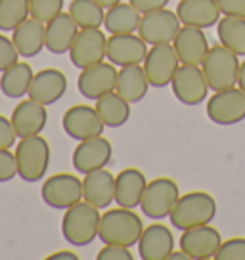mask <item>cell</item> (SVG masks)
<instances>
[{"mask_svg": "<svg viewBox=\"0 0 245 260\" xmlns=\"http://www.w3.org/2000/svg\"><path fill=\"white\" fill-rule=\"evenodd\" d=\"M42 201L52 209H69L82 201V180L75 174L59 172L50 176L41 189Z\"/></svg>", "mask_w": 245, "mask_h": 260, "instance_id": "cell-11", "label": "cell"}, {"mask_svg": "<svg viewBox=\"0 0 245 260\" xmlns=\"http://www.w3.org/2000/svg\"><path fill=\"white\" fill-rule=\"evenodd\" d=\"M98 260H132L131 247L125 245H106L102 251L98 252Z\"/></svg>", "mask_w": 245, "mask_h": 260, "instance_id": "cell-39", "label": "cell"}, {"mask_svg": "<svg viewBox=\"0 0 245 260\" xmlns=\"http://www.w3.org/2000/svg\"><path fill=\"white\" fill-rule=\"evenodd\" d=\"M29 4L31 17L44 25L64 12V0H29Z\"/></svg>", "mask_w": 245, "mask_h": 260, "instance_id": "cell-34", "label": "cell"}, {"mask_svg": "<svg viewBox=\"0 0 245 260\" xmlns=\"http://www.w3.org/2000/svg\"><path fill=\"white\" fill-rule=\"evenodd\" d=\"M117 69L115 65L109 61H100L96 65H90L86 69H81L79 79H77V88L84 98L88 100H98V98L106 96L109 92H113L117 86Z\"/></svg>", "mask_w": 245, "mask_h": 260, "instance_id": "cell-14", "label": "cell"}, {"mask_svg": "<svg viewBox=\"0 0 245 260\" xmlns=\"http://www.w3.org/2000/svg\"><path fill=\"white\" fill-rule=\"evenodd\" d=\"M31 16L29 0H0V31H14Z\"/></svg>", "mask_w": 245, "mask_h": 260, "instance_id": "cell-33", "label": "cell"}, {"mask_svg": "<svg viewBox=\"0 0 245 260\" xmlns=\"http://www.w3.org/2000/svg\"><path fill=\"white\" fill-rule=\"evenodd\" d=\"M12 41L16 44L19 56H39L42 48H46V25L33 17H27L23 23H19L12 31Z\"/></svg>", "mask_w": 245, "mask_h": 260, "instance_id": "cell-25", "label": "cell"}, {"mask_svg": "<svg viewBox=\"0 0 245 260\" xmlns=\"http://www.w3.org/2000/svg\"><path fill=\"white\" fill-rule=\"evenodd\" d=\"M144 232V222L134 209H109L100 218L98 237L104 245H125L132 247L140 241Z\"/></svg>", "mask_w": 245, "mask_h": 260, "instance_id": "cell-1", "label": "cell"}, {"mask_svg": "<svg viewBox=\"0 0 245 260\" xmlns=\"http://www.w3.org/2000/svg\"><path fill=\"white\" fill-rule=\"evenodd\" d=\"M174 251V236L165 224H149L144 228L138 241V254L142 260H169Z\"/></svg>", "mask_w": 245, "mask_h": 260, "instance_id": "cell-19", "label": "cell"}, {"mask_svg": "<svg viewBox=\"0 0 245 260\" xmlns=\"http://www.w3.org/2000/svg\"><path fill=\"white\" fill-rule=\"evenodd\" d=\"M48 260H79V256L71 251H59V252H54V254H50Z\"/></svg>", "mask_w": 245, "mask_h": 260, "instance_id": "cell-42", "label": "cell"}, {"mask_svg": "<svg viewBox=\"0 0 245 260\" xmlns=\"http://www.w3.org/2000/svg\"><path fill=\"white\" fill-rule=\"evenodd\" d=\"M62 126H64V132L67 136L77 140V142L94 138V136H102L104 128H106V124L100 119L96 107L84 106V104L69 107L64 113Z\"/></svg>", "mask_w": 245, "mask_h": 260, "instance_id": "cell-13", "label": "cell"}, {"mask_svg": "<svg viewBox=\"0 0 245 260\" xmlns=\"http://www.w3.org/2000/svg\"><path fill=\"white\" fill-rule=\"evenodd\" d=\"M134 8L138 10L140 14H149V12H156V10L167 8L169 0H129Z\"/></svg>", "mask_w": 245, "mask_h": 260, "instance_id": "cell-41", "label": "cell"}, {"mask_svg": "<svg viewBox=\"0 0 245 260\" xmlns=\"http://www.w3.org/2000/svg\"><path fill=\"white\" fill-rule=\"evenodd\" d=\"M113 155L111 142L104 136L82 140L73 151V167L79 174H88L92 171L106 169Z\"/></svg>", "mask_w": 245, "mask_h": 260, "instance_id": "cell-16", "label": "cell"}, {"mask_svg": "<svg viewBox=\"0 0 245 260\" xmlns=\"http://www.w3.org/2000/svg\"><path fill=\"white\" fill-rule=\"evenodd\" d=\"M147 56V44L142 37L134 32L129 35H111L107 39V59L115 67L144 63Z\"/></svg>", "mask_w": 245, "mask_h": 260, "instance_id": "cell-17", "label": "cell"}, {"mask_svg": "<svg viewBox=\"0 0 245 260\" xmlns=\"http://www.w3.org/2000/svg\"><path fill=\"white\" fill-rule=\"evenodd\" d=\"M217 216V201L207 191H190L180 195L171 212V224L176 230L184 232L190 228L211 224Z\"/></svg>", "mask_w": 245, "mask_h": 260, "instance_id": "cell-3", "label": "cell"}, {"mask_svg": "<svg viewBox=\"0 0 245 260\" xmlns=\"http://www.w3.org/2000/svg\"><path fill=\"white\" fill-rule=\"evenodd\" d=\"M217 35L222 46L245 56V17L222 16L217 23Z\"/></svg>", "mask_w": 245, "mask_h": 260, "instance_id": "cell-31", "label": "cell"}, {"mask_svg": "<svg viewBox=\"0 0 245 260\" xmlns=\"http://www.w3.org/2000/svg\"><path fill=\"white\" fill-rule=\"evenodd\" d=\"M222 16L245 17V0H217Z\"/></svg>", "mask_w": 245, "mask_h": 260, "instance_id": "cell-40", "label": "cell"}, {"mask_svg": "<svg viewBox=\"0 0 245 260\" xmlns=\"http://www.w3.org/2000/svg\"><path fill=\"white\" fill-rule=\"evenodd\" d=\"M66 92L67 77L59 69L48 67V69H42L39 73H35L27 98H31L42 106H54L56 102H59L66 96Z\"/></svg>", "mask_w": 245, "mask_h": 260, "instance_id": "cell-18", "label": "cell"}, {"mask_svg": "<svg viewBox=\"0 0 245 260\" xmlns=\"http://www.w3.org/2000/svg\"><path fill=\"white\" fill-rule=\"evenodd\" d=\"M69 59L77 69H86L107 57V37L98 29H81L69 48Z\"/></svg>", "mask_w": 245, "mask_h": 260, "instance_id": "cell-12", "label": "cell"}, {"mask_svg": "<svg viewBox=\"0 0 245 260\" xmlns=\"http://www.w3.org/2000/svg\"><path fill=\"white\" fill-rule=\"evenodd\" d=\"M172 46L176 50V56H178L180 63L186 65H201L209 48H211L203 29L190 27V25H182L180 27L178 35L172 41Z\"/></svg>", "mask_w": 245, "mask_h": 260, "instance_id": "cell-20", "label": "cell"}, {"mask_svg": "<svg viewBox=\"0 0 245 260\" xmlns=\"http://www.w3.org/2000/svg\"><path fill=\"white\" fill-rule=\"evenodd\" d=\"M100 209L88 201H79L77 205L66 209L62 218V234L69 245L73 247H86L96 237L100 230Z\"/></svg>", "mask_w": 245, "mask_h": 260, "instance_id": "cell-2", "label": "cell"}, {"mask_svg": "<svg viewBox=\"0 0 245 260\" xmlns=\"http://www.w3.org/2000/svg\"><path fill=\"white\" fill-rule=\"evenodd\" d=\"M79 25L75 23L69 12H62L52 21L46 23V50L52 54H67L71 44H73L75 37L79 35Z\"/></svg>", "mask_w": 245, "mask_h": 260, "instance_id": "cell-26", "label": "cell"}, {"mask_svg": "<svg viewBox=\"0 0 245 260\" xmlns=\"http://www.w3.org/2000/svg\"><path fill=\"white\" fill-rule=\"evenodd\" d=\"M14 176H17L16 153L10 149H0V184L14 180Z\"/></svg>", "mask_w": 245, "mask_h": 260, "instance_id": "cell-37", "label": "cell"}, {"mask_svg": "<svg viewBox=\"0 0 245 260\" xmlns=\"http://www.w3.org/2000/svg\"><path fill=\"white\" fill-rule=\"evenodd\" d=\"M222 243V236L211 224L184 230L180 236V249L186 251L192 260H211L217 256V251Z\"/></svg>", "mask_w": 245, "mask_h": 260, "instance_id": "cell-15", "label": "cell"}, {"mask_svg": "<svg viewBox=\"0 0 245 260\" xmlns=\"http://www.w3.org/2000/svg\"><path fill=\"white\" fill-rule=\"evenodd\" d=\"M237 54L228 50L222 44H217L209 48L205 56L201 69L207 79V84L212 92L226 90L232 86H237V77H239V59Z\"/></svg>", "mask_w": 245, "mask_h": 260, "instance_id": "cell-5", "label": "cell"}, {"mask_svg": "<svg viewBox=\"0 0 245 260\" xmlns=\"http://www.w3.org/2000/svg\"><path fill=\"white\" fill-rule=\"evenodd\" d=\"M237 86L245 92V61H241L239 65V77H237Z\"/></svg>", "mask_w": 245, "mask_h": 260, "instance_id": "cell-44", "label": "cell"}, {"mask_svg": "<svg viewBox=\"0 0 245 260\" xmlns=\"http://www.w3.org/2000/svg\"><path fill=\"white\" fill-rule=\"evenodd\" d=\"M146 174L138 169H125L115 176V205L125 209H136L146 191Z\"/></svg>", "mask_w": 245, "mask_h": 260, "instance_id": "cell-23", "label": "cell"}, {"mask_svg": "<svg viewBox=\"0 0 245 260\" xmlns=\"http://www.w3.org/2000/svg\"><path fill=\"white\" fill-rule=\"evenodd\" d=\"M16 61H19V52H17L14 41L0 35V73L12 67Z\"/></svg>", "mask_w": 245, "mask_h": 260, "instance_id": "cell-36", "label": "cell"}, {"mask_svg": "<svg viewBox=\"0 0 245 260\" xmlns=\"http://www.w3.org/2000/svg\"><path fill=\"white\" fill-rule=\"evenodd\" d=\"M33 69L31 65L25 61H16V63L8 67L6 71H2L0 77V92L6 98L12 100H19L29 94V86L33 82Z\"/></svg>", "mask_w": 245, "mask_h": 260, "instance_id": "cell-28", "label": "cell"}, {"mask_svg": "<svg viewBox=\"0 0 245 260\" xmlns=\"http://www.w3.org/2000/svg\"><path fill=\"white\" fill-rule=\"evenodd\" d=\"M10 119L16 128L17 138H27V136H37L44 130L46 121H48V113H46V106L29 98L14 107Z\"/></svg>", "mask_w": 245, "mask_h": 260, "instance_id": "cell-21", "label": "cell"}, {"mask_svg": "<svg viewBox=\"0 0 245 260\" xmlns=\"http://www.w3.org/2000/svg\"><path fill=\"white\" fill-rule=\"evenodd\" d=\"M140 19H142V14L132 6L131 2L129 4L119 2L111 8H107L104 27L111 35H129V32L138 31Z\"/></svg>", "mask_w": 245, "mask_h": 260, "instance_id": "cell-30", "label": "cell"}, {"mask_svg": "<svg viewBox=\"0 0 245 260\" xmlns=\"http://www.w3.org/2000/svg\"><path fill=\"white\" fill-rule=\"evenodd\" d=\"M82 199L96 209H107L115 201V176L106 169L84 174Z\"/></svg>", "mask_w": 245, "mask_h": 260, "instance_id": "cell-24", "label": "cell"}, {"mask_svg": "<svg viewBox=\"0 0 245 260\" xmlns=\"http://www.w3.org/2000/svg\"><path fill=\"white\" fill-rule=\"evenodd\" d=\"M96 111L109 128H119L131 119V104L115 90L96 100Z\"/></svg>", "mask_w": 245, "mask_h": 260, "instance_id": "cell-29", "label": "cell"}, {"mask_svg": "<svg viewBox=\"0 0 245 260\" xmlns=\"http://www.w3.org/2000/svg\"><path fill=\"white\" fill-rule=\"evenodd\" d=\"M180 27H182V23L178 19V14L169 8H161L142 16L138 35L149 46L172 44L174 37L178 35Z\"/></svg>", "mask_w": 245, "mask_h": 260, "instance_id": "cell-8", "label": "cell"}, {"mask_svg": "<svg viewBox=\"0 0 245 260\" xmlns=\"http://www.w3.org/2000/svg\"><path fill=\"white\" fill-rule=\"evenodd\" d=\"M171 86L176 100L184 106H199V104H203L207 100L209 90H211L209 84H207L201 65L186 63H180Z\"/></svg>", "mask_w": 245, "mask_h": 260, "instance_id": "cell-10", "label": "cell"}, {"mask_svg": "<svg viewBox=\"0 0 245 260\" xmlns=\"http://www.w3.org/2000/svg\"><path fill=\"white\" fill-rule=\"evenodd\" d=\"M17 134L16 128L12 124V119L0 115V149H12V146L16 144Z\"/></svg>", "mask_w": 245, "mask_h": 260, "instance_id": "cell-38", "label": "cell"}, {"mask_svg": "<svg viewBox=\"0 0 245 260\" xmlns=\"http://www.w3.org/2000/svg\"><path fill=\"white\" fill-rule=\"evenodd\" d=\"M169 258H171V260H192V258H190L188 252L182 251V249H180V251H172Z\"/></svg>", "mask_w": 245, "mask_h": 260, "instance_id": "cell-43", "label": "cell"}, {"mask_svg": "<svg viewBox=\"0 0 245 260\" xmlns=\"http://www.w3.org/2000/svg\"><path fill=\"white\" fill-rule=\"evenodd\" d=\"M207 117L221 126L241 122L245 119V92L239 86L215 92L207 100Z\"/></svg>", "mask_w": 245, "mask_h": 260, "instance_id": "cell-7", "label": "cell"}, {"mask_svg": "<svg viewBox=\"0 0 245 260\" xmlns=\"http://www.w3.org/2000/svg\"><path fill=\"white\" fill-rule=\"evenodd\" d=\"M106 8H102L94 0H73L69 4V14L79 25V29H98L104 25Z\"/></svg>", "mask_w": 245, "mask_h": 260, "instance_id": "cell-32", "label": "cell"}, {"mask_svg": "<svg viewBox=\"0 0 245 260\" xmlns=\"http://www.w3.org/2000/svg\"><path fill=\"white\" fill-rule=\"evenodd\" d=\"M151 84L147 81L144 65H125L117 73V86L115 92L121 94L129 104H138L147 94V88Z\"/></svg>", "mask_w": 245, "mask_h": 260, "instance_id": "cell-27", "label": "cell"}, {"mask_svg": "<svg viewBox=\"0 0 245 260\" xmlns=\"http://www.w3.org/2000/svg\"><path fill=\"white\" fill-rule=\"evenodd\" d=\"M176 14L182 25L211 29L221 19V8L217 0H180Z\"/></svg>", "mask_w": 245, "mask_h": 260, "instance_id": "cell-22", "label": "cell"}, {"mask_svg": "<svg viewBox=\"0 0 245 260\" xmlns=\"http://www.w3.org/2000/svg\"><path fill=\"white\" fill-rule=\"evenodd\" d=\"M215 258L217 260H245V237H232V239L222 241Z\"/></svg>", "mask_w": 245, "mask_h": 260, "instance_id": "cell-35", "label": "cell"}, {"mask_svg": "<svg viewBox=\"0 0 245 260\" xmlns=\"http://www.w3.org/2000/svg\"><path fill=\"white\" fill-rule=\"evenodd\" d=\"M94 2H98L102 8H111V6H115V4H119L121 0H94Z\"/></svg>", "mask_w": 245, "mask_h": 260, "instance_id": "cell-45", "label": "cell"}, {"mask_svg": "<svg viewBox=\"0 0 245 260\" xmlns=\"http://www.w3.org/2000/svg\"><path fill=\"white\" fill-rule=\"evenodd\" d=\"M16 161L19 178L27 184L39 182L50 167V144L41 134L19 138L16 146Z\"/></svg>", "mask_w": 245, "mask_h": 260, "instance_id": "cell-4", "label": "cell"}, {"mask_svg": "<svg viewBox=\"0 0 245 260\" xmlns=\"http://www.w3.org/2000/svg\"><path fill=\"white\" fill-rule=\"evenodd\" d=\"M180 199L178 184L171 178H156L147 182L142 195L140 209L149 220H165L171 216L172 209Z\"/></svg>", "mask_w": 245, "mask_h": 260, "instance_id": "cell-6", "label": "cell"}, {"mask_svg": "<svg viewBox=\"0 0 245 260\" xmlns=\"http://www.w3.org/2000/svg\"><path fill=\"white\" fill-rule=\"evenodd\" d=\"M180 67V59L172 44H156L147 50L144 59V71L151 86L165 88L174 79Z\"/></svg>", "mask_w": 245, "mask_h": 260, "instance_id": "cell-9", "label": "cell"}]
</instances>
